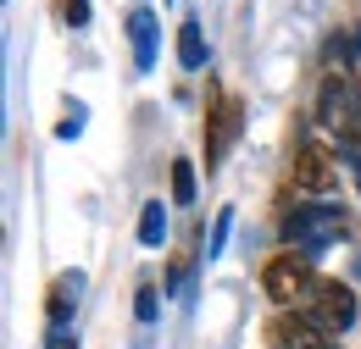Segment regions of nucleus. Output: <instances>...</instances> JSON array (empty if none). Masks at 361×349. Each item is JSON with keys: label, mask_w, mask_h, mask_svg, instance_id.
I'll return each instance as SVG.
<instances>
[{"label": "nucleus", "mask_w": 361, "mask_h": 349, "mask_svg": "<svg viewBox=\"0 0 361 349\" xmlns=\"http://www.w3.org/2000/svg\"><path fill=\"white\" fill-rule=\"evenodd\" d=\"M345 239V211L334 205V200H306V205H295L289 217H283V244L295 250V255H322L328 244H339Z\"/></svg>", "instance_id": "nucleus-1"}, {"label": "nucleus", "mask_w": 361, "mask_h": 349, "mask_svg": "<svg viewBox=\"0 0 361 349\" xmlns=\"http://www.w3.org/2000/svg\"><path fill=\"white\" fill-rule=\"evenodd\" d=\"M317 283H322V277L312 272V261L295 255V250H283V255H272V261L262 266V288L278 300V310H306Z\"/></svg>", "instance_id": "nucleus-2"}, {"label": "nucleus", "mask_w": 361, "mask_h": 349, "mask_svg": "<svg viewBox=\"0 0 361 349\" xmlns=\"http://www.w3.org/2000/svg\"><path fill=\"white\" fill-rule=\"evenodd\" d=\"M356 310H361L356 305V288H350V283H339V277H322V283L312 288V300H306V316H312L328 338H339V333L356 322Z\"/></svg>", "instance_id": "nucleus-3"}, {"label": "nucleus", "mask_w": 361, "mask_h": 349, "mask_svg": "<svg viewBox=\"0 0 361 349\" xmlns=\"http://www.w3.org/2000/svg\"><path fill=\"white\" fill-rule=\"evenodd\" d=\"M239 128H245V106L233 94H212V106H206V172L223 167V156L239 139Z\"/></svg>", "instance_id": "nucleus-4"}, {"label": "nucleus", "mask_w": 361, "mask_h": 349, "mask_svg": "<svg viewBox=\"0 0 361 349\" xmlns=\"http://www.w3.org/2000/svg\"><path fill=\"white\" fill-rule=\"evenodd\" d=\"M262 333H267L272 349H334V338L317 327L306 310H272Z\"/></svg>", "instance_id": "nucleus-5"}, {"label": "nucleus", "mask_w": 361, "mask_h": 349, "mask_svg": "<svg viewBox=\"0 0 361 349\" xmlns=\"http://www.w3.org/2000/svg\"><path fill=\"white\" fill-rule=\"evenodd\" d=\"M334 183H339V156L322 144H300L295 150V189L322 200V194H334Z\"/></svg>", "instance_id": "nucleus-6"}, {"label": "nucleus", "mask_w": 361, "mask_h": 349, "mask_svg": "<svg viewBox=\"0 0 361 349\" xmlns=\"http://www.w3.org/2000/svg\"><path fill=\"white\" fill-rule=\"evenodd\" d=\"M78 288H84V277L78 272H61L56 283H50L45 294V316H50V344L61 349V327H67V316L78 310Z\"/></svg>", "instance_id": "nucleus-7"}, {"label": "nucleus", "mask_w": 361, "mask_h": 349, "mask_svg": "<svg viewBox=\"0 0 361 349\" xmlns=\"http://www.w3.org/2000/svg\"><path fill=\"white\" fill-rule=\"evenodd\" d=\"M345 106H356L350 89H345V72H322V89H317V122H334V128H339Z\"/></svg>", "instance_id": "nucleus-8"}, {"label": "nucleus", "mask_w": 361, "mask_h": 349, "mask_svg": "<svg viewBox=\"0 0 361 349\" xmlns=\"http://www.w3.org/2000/svg\"><path fill=\"white\" fill-rule=\"evenodd\" d=\"M128 39H134V67L150 72V67H156V11L139 6L134 17H128Z\"/></svg>", "instance_id": "nucleus-9"}, {"label": "nucleus", "mask_w": 361, "mask_h": 349, "mask_svg": "<svg viewBox=\"0 0 361 349\" xmlns=\"http://www.w3.org/2000/svg\"><path fill=\"white\" fill-rule=\"evenodd\" d=\"M178 67L183 72H200V67H206V39H200V23H195V17L178 23Z\"/></svg>", "instance_id": "nucleus-10"}, {"label": "nucleus", "mask_w": 361, "mask_h": 349, "mask_svg": "<svg viewBox=\"0 0 361 349\" xmlns=\"http://www.w3.org/2000/svg\"><path fill=\"white\" fill-rule=\"evenodd\" d=\"M139 244L145 250L167 244V211H161V200H145V211H139Z\"/></svg>", "instance_id": "nucleus-11"}, {"label": "nucleus", "mask_w": 361, "mask_h": 349, "mask_svg": "<svg viewBox=\"0 0 361 349\" xmlns=\"http://www.w3.org/2000/svg\"><path fill=\"white\" fill-rule=\"evenodd\" d=\"M173 200H178V205H195V167H189V161H173Z\"/></svg>", "instance_id": "nucleus-12"}, {"label": "nucleus", "mask_w": 361, "mask_h": 349, "mask_svg": "<svg viewBox=\"0 0 361 349\" xmlns=\"http://www.w3.org/2000/svg\"><path fill=\"white\" fill-rule=\"evenodd\" d=\"M334 156H339V167L356 177V189H361V144H356V139H339V150H334Z\"/></svg>", "instance_id": "nucleus-13"}, {"label": "nucleus", "mask_w": 361, "mask_h": 349, "mask_svg": "<svg viewBox=\"0 0 361 349\" xmlns=\"http://www.w3.org/2000/svg\"><path fill=\"white\" fill-rule=\"evenodd\" d=\"M134 316L150 327L156 322V283H139V294H134Z\"/></svg>", "instance_id": "nucleus-14"}, {"label": "nucleus", "mask_w": 361, "mask_h": 349, "mask_svg": "<svg viewBox=\"0 0 361 349\" xmlns=\"http://www.w3.org/2000/svg\"><path fill=\"white\" fill-rule=\"evenodd\" d=\"M228 227H233V211H223V217H217V227H212V244H206V255H217V250L228 244Z\"/></svg>", "instance_id": "nucleus-15"}, {"label": "nucleus", "mask_w": 361, "mask_h": 349, "mask_svg": "<svg viewBox=\"0 0 361 349\" xmlns=\"http://www.w3.org/2000/svg\"><path fill=\"white\" fill-rule=\"evenodd\" d=\"M78 111H84V106H73V117L56 128V139H78V133H84V117H78Z\"/></svg>", "instance_id": "nucleus-16"}, {"label": "nucleus", "mask_w": 361, "mask_h": 349, "mask_svg": "<svg viewBox=\"0 0 361 349\" xmlns=\"http://www.w3.org/2000/svg\"><path fill=\"white\" fill-rule=\"evenodd\" d=\"M67 23L84 28V23H90V0H67Z\"/></svg>", "instance_id": "nucleus-17"}, {"label": "nucleus", "mask_w": 361, "mask_h": 349, "mask_svg": "<svg viewBox=\"0 0 361 349\" xmlns=\"http://www.w3.org/2000/svg\"><path fill=\"white\" fill-rule=\"evenodd\" d=\"M183 277H189V266H183V261H173V272H167V288H173V294L183 288Z\"/></svg>", "instance_id": "nucleus-18"}]
</instances>
